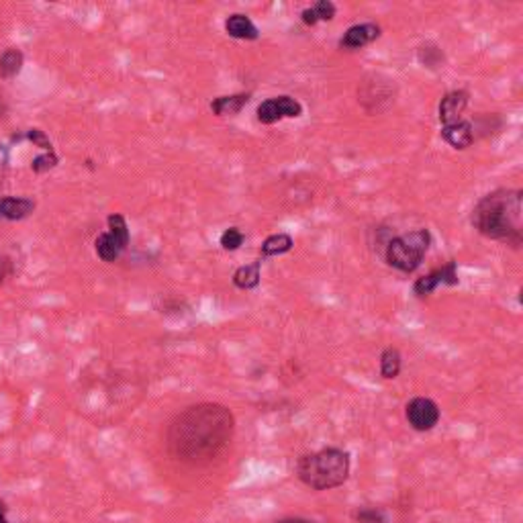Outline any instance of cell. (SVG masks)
<instances>
[{
    "instance_id": "obj_1",
    "label": "cell",
    "mask_w": 523,
    "mask_h": 523,
    "mask_svg": "<svg viewBox=\"0 0 523 523\" xmlns=\"http://www.w3.org/2000/svg\"><path fill=\"white\" fill-rule=\"evenodd\" d=\"M235 433V417L221 403H199L186 407L172 419L166 433L168 452L190 466H205L229 448Z\"/></svg>"
},
{
    "instance_id": "obj_2",
    "label": "cell",
    "mask_w": 523,
    "mask_h": 523,
    "mask_svg": "<svg viewBox=\"0 0 523 523\" xmlns=\"http://www.w3.org/2000/svg\"><path fill=\"white\" fill-rule=\"evenodd\" d=\"M522 213V188H499L485 195L474 205L470 213V223L487 239L519 250L523 241Z\"/></svg>"
},
{
    "instance_id": "obj_3",
    "label": "cell",
    "mask_w": 523,
    "mask_h": 523,
    "mask_svg": "<svg viewBox=\"0 0 523 523\" xmlns=\"http://www.w3.org/2000/svg\"><path fill=\"white\" fill-rule=\"evenodd\" d=\"M352 470V456L342 448H321L299 458L297 476L313 490H331L342 487Z\"/></svg>"
},
{
    "instance_id": "obj_4",
    "label": "cell",
    "mask_w": 523,
    "mask_h": 523,
    "mask_svg": "<svg viewBox=\"0 0 523 523\" xmlns=\"http://www.w3.org/2000/svg\"><path fill=\"white\" fill-rule=\"evenodd\" d=\"M432 246L430 229H413L409 234L391 237L384 246V262L393 270L413 274L423 264Z\"/></svg>"
},
{
    "instance_id": "obj_5",
    "label": "cell",
    "mask_w": 523,
    "mask_h": 523,
    "mask_svg": "<svg viewBox=\"0 0 523 523\" xmlns=\"http://www.w3.org/2000/svg\"><path fill=\"white\" fill-rule=\"evenodd\" d=\"M107 225L108 231L96 237L94 250H96V255L103 262L113 264V262H117L123 255L127 246H129V241H131V235H129L125 217L119 215V213H110L107 217Z\"/></svg>"
},
{
    "instance_id": "obj_6",
    "label": "cell",
    "mask_w": 523,
    "mask_h": 523,
    "mask_svg": "<svg viewBox=\"0 0 523 523\" xmlns=\"http://www.w3.org/2000/svg\"><path fill=\"white\" fill-rule=\"evenodd\" d=\"M397 86L395 80L382 76V74H370L358 84V100L368 113H382L395 103Z\"/></svg>"
},
{
    "instance_id": "obj_7",
    "label": "cell",
    "mask_w": 523,
    "mask_h": 523,
    "mask_svg": "<svg viewBox=\"0 0 523 523\" xmlns=\"http://www.w3.org/2000/svg\"><path fill=\"white\" fill-rule=\"evenodd\" d=\"M255 115L262 125H274L282 119H299L303 115V105L289 94H280L264 100Z\"/></svg>"
},
{
    "instance_id": "obj_8",
    "label": "cell",
    "mask_w": 523,
    "mask_h": 523,
    "mask_svg": "<svg viewBox=\"0 0 523 523\" xmlns=\"http://www.w3.org/2000/svg\"><path fill=\"white\" fill-rule=\"evenodd\" d=\"M405 417L407 423L415 430V432H432L433 427L439 423V405L430 397H415L411 398L405 407Z\"/></svg>"
},
{
    "instance_id": "obj_9",
    "label": "cell",
    "mask_w": 523,
    "mask_h": 523,
    "mask_svg": "<svg viewBox=\"0 0 523 523\" xmlns=\"http://www.w3.org/2000/svg\"><path fill=\"white\" fill-rule=\"evenodd\" d=\"M458 282H460L458 266H456V262H448L446 266L435 268L430 274L417 278L415 285H413V292H415V297H430L439 287H456Z\"/></svg>"
},
{
    "instance_id": "obj_10",
    "label": "cell",
    "mask_w": 523,
    "mask_h": 523,
    "mask_svg": "<svg viewBox=\"0 0 523 523\" xmlns=\"http://www.w3.org/2000/svg\"><path fill=\"white\" fill-rule=\"evenodd\" d=\"M382 33L379 23H358V25H352L338 41L340 50H345V52H356V50H362L370 43H374L377 39Z\"/></svg>"
},
{
    "instance_id": "obj_11",
    "label": "cell",
    "mask_w": 523,
    "mask_h": 523,
    "mask_svg": "<svg viewBox=\"0 0 523 523\" xmlns=\"http://www.w3.org/2000/svg\"><path fill=\"white\" fill-rule=\"evenodd\" d=\"M469 100H470L469 91L448 92V94L439 100V107H437V119H439L442 127L462 121V115H464V110L469 107Z\"/></svg>"
},
{
    "instance_id": "obj_12",
    "label": "cell",
    "mask_w": 523,
    "mask_h": 523,
    "mask_svg": "<svg viewBox=\"0 0 523 523\" xmlns=\"http://www.w3.org/2000/svg\"><path fill=\"white\" fill-rule=\"evenodd\" d=\"M442 139L448 145H452L454 149H469L470 145L476 142V129L474 125L462 119L458 123H452V125L442 127Z\"/></svg>"
},
{
    "instance_id": "obj_13",
    "label": "cell",
    "mask_w": 523,
    "mask_h": 523,
    "mask_svg": "<svg viewBox=\"0 0 523 523\" xmlns=\"http://www.w3.org/2000/svg\"><path fill=\"white\" fill-rule=\"evenodd\" d=\"M225 31L227 35L234 39H241V41H255L260 37L258 27L253 25V21L248 15L235 13L225 18Z\"/></svg>"
},
{
    "instance_id": "obj_14",
    "label": "cell",
    "mask_w": 523,
    "mask_h": 523,
    "mask_svg": "<svg viewBox=\"0 0 523 523\" xmlns=\"http://www.w3.org/2000/svg\"><path fill=\"white\" fill-rule=\"evenodd\" d=\"M252 94L250 92H239V94H229V96H217L211 100V110L217 117H235L241 113V108L250 103Z\"/></svg>"
},
{
    "instance_id": "obj_15",
    "label": "cell",
    "mask_w": 523,
    "mask_h": 523,
    "mask_svg": "<svg viewBox=\"0 0 523 523\" xmlns=\"http://www.w3.org/2000/svg\"><path fill=\"white\" fill-rule=\"evenodd\" d=\"M35 211V200L25 197H4L0 199V215L8 221H21Z\"/></svg>"
},
{
    "instance_id": "obj_16",
    "label": "cell",
    "mask_w": 523,
    "mask_h": 523,
    "mask_svg": "<svg viewBox=\"0 0 523 523\" xmlns=\"http://www.w3.org/2000/svg\"><path fill=\"white\" fill-rule=\"evenodd\" d=\"M335 15H338V6H335L331 0H317L313 6L303 8L301 21H303V25H307V27H315V25H319V23H329V21H333Z\"/></svg>"
},
{
    "instance_id": "obj_17",
    "label": "cell",
    "mask_w": 523,
    "mask_h": 523,
    "mask_svg": "<svg viewBox=\"0 0 523 523\" xmlns=\"http://www.w3.org/2000/svg\"><path fill=\"white\" fill-rule=\"evenodd\" d=\"M262 278V258L253 260L252 264H243L234 272V285L239 290H253Z\"/></svg>"
},
{
    "instance_id": "obj_18",
    "label": "cell",
    "mask_w": 523,
    "mask_h": 523,
    "mask_svg": "<svg viewBox=\"0 0 523 523\" xmlns=\"http://www.w3.org/2000/svg\"><path fill=\"white\" fill-rule=\"evenodd\" d=\"M294 248V239L292 235L285 234V231H278V234L268 235L262 246H260V255L262 258H276V255H282V253H289Z\"/></svg>"
},
{
    "instance_id": "obj_19",
    "label": "cell",
    "mask_w": 523,
    "mask_h": 523,
    "mask_svg": "<svg viewBox=\"0 0 523 523\" xmlns=\"http://www.w3.org/2000/svg\"><path fill=\"white\" fill-rule=\"evenodd\" d=\"M403 368V356L397 347H384L380 354V377L386 380L397 379Z\"/></svg>"
},
{
    "instance_id": "obj_20",
    "label": "cell",
    "mask_w": 523,
    "mask_h": 523,
    "mask_svg": "<svg viewBox=\"0 0 523 523\" xmlns=\"http://www.w3.org/2000/svg\"><path fill=\"white\" fill-rule=\"evenodd\" d=\"M23 64H25L23 52L17 47H8L4 54L0 55V78H4V80L15 78L23 70Z\"/></svg>"
},
{
    "instance_id": "obj_21",
    "label": "cell",
    "mask_w": 523,
    "mask_h": 523,
    "mask_svg": "<svg viewBox=\"0 0 523 523\" xmlns=\"http://www.w3.org/2000/svg\"><path fill=\"white\" fill-rule=\"evenodd\" d=\"M417 59L423 68H430V70H437L446 64V55L444 50L435 43H423L419 50H417Z\"/></svg>"
},
{
    "instance_id": "obj_22",
    "label": "cell",
    "mask_w": 523,
    "mask_h": 523,
    "mask_svg": "<svg viewBox=\"0 0 523 523\" xmlns=\"http://www.w3.org/2000/svg\"><path fill=\"white\" fill-rule=\"evenodd\" d=\"M243 241H246V235L241 234L239 227H229L219 237V243L225 252H237L243 246Z\"/></svg>"
},
{
    "instance_id": "obj_23",
    "label": "cell",
    "mask_w": 523,
    "mask_h": 523,
    "mask_svg": "<svg viewBox=\"0 0 523 523\" xmlns=\"http://www.w3.org/2000/svg\"><path fill=\"white\" fill-rule=\"evenodd\" d=\"M354 522L356 523H389L384 511L379 507H360L354 511Z\"/></svg>"
},
{
    "instance_id": "obj_24",
    "label": "cell",
    "mask_w": 523,
    "mask_h": 523,
    "mask_svg": "<svg viewBox=\"0 0 523 523\" xmlns=\"http://www.w3.org/2000/svg\"><path fill=\"white\" fill-rule=\"evenodd\" d=\"M57 163H59V158H57V154H55V151H45V154H41V156H35V158L31 160V170H33V172H37V174H43V172H50V170H54Z\"/></svg>"
},
{
    "instance_id": "obj_25",
    "label": "cell",
    "mask_w": 523,
    "mask_h": 523,
    "mask_svg": "<svg viewBox=\"0 0 523 523\" xmlns=\"http://www.w3.org/2000/svg\"><path fill=\"white\" fill-rule=\"evenodd\" d=\"M25 137H27L29 142H33L37 147H41L43 151H54V145L50 142V137L45 135V131H41V129H37V127L29 129V131L25 133Z\"/></svg>"
},
{
    "instance_id": "obj_26",
    "label": "cell",
    "mask_w": 523,
    "mask_h": 523,
    "mask_svg": "<svg viewBox=\"0 0 523 523\" xmlns=\"http://www.w3.org/2000/svg\"><path fill=\"white\" fill-rule=\"evenodd\" d=\"M13 272V262L6 255H0V282H4Z\"/></svg>"
},
{
    "instance_id": "obj_27",
    "label": "cell",
    "mask_w": 523,
    "mask_h": 523,
    "mask_svg": "<svg viewBox=\"0 0 523 523\" xmlns=\"http://www.w3.org/2000/svg\"><path fill=\"white\" fill-rule=\"evenodd\" d=\"M276 523H315V522L305 519V517H282V519H278Z\"/></svg>"
},
{
    "instance_id": "obj_28",
    "label": "cell",
    "mask_w": 523,
    "mask_h": 523,
    "mask_svg": "<svg viewBox=\"0 0 523 523\" xmlns=\"http://www.w3.org/2000/svg\"><path fill=\"white\" fill-rule=\"evenodd\" d=\"M0 523H8V517H6V507L0 503Z\"/></svg>"
},
{
    "instance_id": "obj_29",
    "label": "cell",
    "mask_w": 523,
    "mask_h": 523,
    "mask_svg": "<svg viewBox=\"0 0 523 523\" xmlns=\"http://www.w3.org/2000/svg\"><path fill=\"white\" fill-rule=\"evenodd\" d=\"M0 219H2V215H0Z\"/></svg>"
}]
</instances>
